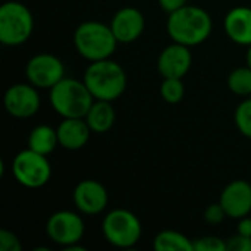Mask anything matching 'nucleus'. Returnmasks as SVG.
Here are the masks:
<instances>
[{"instance_id":"nucleus-1","label":"nucleus","mask_w":251,"mask_h":251,"mask_svg":"<svg viewBox=\"0 0 251 251\" xmlns=\"http://www.w3.org/2000/svg\"><path fill=\"white\" fill-rule=\"evenodd\" d=\"M213 28L210 15L197 6H188L169 13L168 32L175 43L193 47L207 40Z\"/></svg>"},{"instance_id":"nucleus-2","label":"nucleus","mask_w":251,"mask_h":251,"mask_svg":"<svg viewBox=\"0 0 251 251\" xmlns=\"http://www.w3.org/2000/svg\"><path fill=\"white\" fill-rule=\"evenodd\" d=\"M84 82L96 100L113 101L126 88V75L118 62L103 59L91 62L84 74Z\"/></svg>"},{"instance_id":"nucleus-3","label":"nucleus","mask_w":251,"mask_h":251,"mask_svg":"<svg viewBox=\"0 0 251 251\" xmlns=\"http://www.w3.org/2000/svg\"><path fill=\"white\" fill-rule=\"evenodd\" d=\"M94 100L85 82L74 78H63L50 88V103L63 119L85 118Z\"/></svg>"},{"instance_id":"nucleus-4","label":"nucleus","mask_w":251,"mask_h":251,"mask_svg":"<svg viewBox=\"0 0 251 251\" xmlns=\"http://www.w3.org/2000/svg\"><path fill=\"white\" fill-rule=\"evenodd\" d=\"M76 51L90 62L109 59L118 44V40L110 26L88 21L81 24L74 34Z\"/></svg>"},{"instance_id":"nucleus-5","label":"nucleus","mask_w":251,"mask_h":251,"mask_svg":"<svg viewBox=\"0 0 251 251\" xmlns=\"http://www.w3.org/2000/svg\"><path fill=\"white\" fill-rule=\"evenodd\" d=\"M34 19L29 9L19 1H7L0 7V41L19 46L32 34Z\"/></svg>"},{"instance_id":"nucleus-6","label":"nucleus","mask_w":251,"mask_h":251,"mask_svg":"<svg viewBox=\"0 0 251 251\" xmlns=\"http://www.w3.org/2000/svg\"><path fill=\"white\" fill-rule=\"evenodd\" d=\"M104 238L118 249H131L141 238V222L138 218L125 209H116L103 219Z\"/></svg>"},{"instance_id":"nucleus-7","label":"nucleus","mask_w":251,"mask_h":251,"mask_svg":"<svg viewBox=\"0 0 251 251\" xmlns=\"http://www.w3.org/2000/svg\"><path fill=\"white\" fill-rule=\"evenodd\" d=\"M12 172L21 185L26 188H41L50 181L51 166L47 156L26 149L19 151L13 159Z\"/></svg>"},{"instance_id":"nucleus-8","label":"nucleus","mask_w":251,"mask_h":251,"mask_svg":"<svg viewBox=\"0 0 251 251\" xmlns=\"http://www.w3.org/2000/svg\"><path fill=\"white\" fill-rule=\"evenodd\" d=\"M29 84L37 88H51L65 78V66L62 60L49 53H40L31 57L25 68Z\"/></svg>"},{"instance_id":"nucleus-9","label":"nucleus","mask_w":251,"mask_h":251,"mask_svg":"<svg viewBox=\"0 0 251 251\" xmlns=\"http://www.w3.org/2000/svg\"><path fill=\"white\" fill-rule=\"evenodd\" d=\"M84 222L81 216H78L74 212L60 210L53 213L46 225V231L49 238L62 246L63 249L79 243V240L84 235Z\"/></svg>"},{"instance_id":"nucleus-10","label":"nucleus","mask_w":251,"mask_h":251,"mask_svg":"<svg viewBox=\"0 0 251 251\" xmlns=\"http://www.w3.org/2000/svg\"><path fill=\"white\" fill-rule=\"evenodd\" d=\"M32 84H15L4 93V109L15 118H31L40 109V96Z\"/></svg>"},{"instance_id":"nucleus-11","label":"nucleus","mask_w":251,"mask_h":251,"mask_svg":"<svg viewBox=\"0 0 251 251\" xmlns=\"http://www.w3.org/2000/svg\"><path fill=\"white\" fill-rule=\"evenodd\" d=\"M109 201V196L103 184L94 179L81 181L74 191V203L79 212L85 215L101 213Z\"/></svg>"},{"instance_id":"nucleus-12","label":"nucleus","mask_w":251,"mask_h":251,"mask_svg":"<svg viewBox=\"0 0 251 251\" xmlns=\"http://www.w3.org/2000/svg\"><path fill=\"white\" fill-rule=\"evenodd\" d=\"M222 204L228 218L241 219L251 212V185L246 181H232L221 194Z\"/></svg>"},{"instance_id":"nucleus-13","label":"nucleus","mask_w":251,"mask_h":251,"mask_svg":"<svg viewBox=\"0 0 251 251\" xmlns=\"http://www.w3.org/2000/svg\"><path fill=\"white\" fill-rule=\"evenodd\" d=\"M191 62L193 57L190 47L174 43L160 53L157 68L163 78H182L190 71Z\"/></svg>"},{"instance_id":"nucleus-14","label":"nucleus","mask_w":251,"mask_h":251,"mask_svg":"<svg viewBox=\"0 0 251 251\" xmlns=\"http://www.w3.org/2000/svg\"><path fill=\"white\" fill-rule=\"evenodd\" d=\"M144 16L135 7H124L118 10L112 19L110 28L118 40V43H132L144 31Z\"/></svg>"},{"instance_id":"nucleus-15","label":"nucleus","mask_w":251,"mask_h":251,"mask_svg":"<svg viewBox=\"0 0 251 251\" xmlns=\"http://www.w3.org/2000/svg\"><path fill=\"white\" fill-rule=\"evenodd\" d=\"M56 131L60 147L66 150H79L88 143L91 128L84 118H65Z\"/></svg>"},{"instance_id":"nucleus-16","label":"nucleus","mask_w":251,"mask_h":251,"mask_svg":"<svg viewBox=\"0 0 251 251\" xmlns=\"http://www.w3.org/2000/svg\"><path fill=\"white\" fill-rule=\"evenodd\" d=\"M225 31L228 37L241 46L251 44V9L238 6L225 18Z\"/></svg>"},{"instance_id":"nucleus-17","label":"nucleus","mask_w":251,"mask_h":251,"mask_svg":"<svg viewBox=\"0 0 251 251\" xmlns=\"http://www.w3.org/2000/svg\"><path fill=\"white\" fill-rule=\"evenodd\" d=\"M84 119L87 121L91 131H94L97 134H103V132L109 131L113 126L115 119H116L112 101L94 100L93 106L90 107V110Z\"/></svg>"},{"instance_id":"nucleus-18","label":"nucleus","mask_w":251,"mask_h":251,"mask_svg":"<svg viewBox=\"0 0 251 251\" xmlns=\"http://www.w3.org/2000/svg\"><path fill=\"white\" fill-rule=\"evenodd\" d=\"M57 144H59L57 131L47 125L35 126L28 137V149L44 156L50 154Z\"/></svg>"},{"instance_id":"nucleus-19","label":"nucleus","mask_w":251,"mask_h":251,"mask_svg":"<svg viewBox=\"0 0 251 251\" xmlns=\"http://www.w3.org/2000/svg\"><path fill=\"white\" fill-rule=\"evenodd\" d=\"M153 246L157 251H194L193 241L176 231L159 232Z\"/></svg>"},{"instance_id":"nucleus-20","label":"nucleus","mask_w":251,"mask_h":251,"mask_svg":"<svg viewBox=\"0 0 251 251\" xmlns=\"http://www.w3.org/2000/svg\"><path fill=\"white\" fill-rule=\"evenodd\" d=\"M228 87L238 96H251V68H238L228 76Z\"/></svg>"},{"instance_id":"nucleus-21","label":"nucleus","mask_w":251,"mask_h":251,"mask_svg":"<svg viewBox=\"0 0 251 251\" xmlns=\"http://www.w3.org/2000/svg\"><path fill=\"white\" fill-rule=\"evenodd\" d=\"M185 93L182 78H163L160 85V96L166 103L176 104L182 100Z\"/></svg>"},{"instance_id":"nucleus-22","label":"nucleus","mask_w":251,"mask_h":251,"mask_svg":"<svg viewBox=\"0 0 251 251\" xmlns=\"http://www.w3.org/2000/svg\"><path fill=\"white\" fill-rule=\"evenodd\" d=\"M235 124L240 132L251 138V99L244 100L235 110Z\"/></svg>"},{"instance_id":"nucleus-23","label":"nucleus","mask_w":251,"mask_h":251,"mask_svg":"<svg viewBox=\"0 0 251 251\" xmlns=\"http://www.w3.org/2000/svg\"><path fill=\"white\" fill-rule=\"evenodd\" d=\"M194 251H226V241L221 240L219 237H203L193 241Z\"/></svg>"},{"instance_id":"nucleus-24","label":"nucleus","mask_w":251,"mask_h":251,"mask_svg":"<svg viewBox=\"0 0 251 251\" xmlns=\"http://www.w3.org/2000/svg\"><path fill=\"white\" fill-rule=\"evenodd\" d=\"M21 243L15 234L7 229L0 231V251H21Z\"/></svg>"},{"instance_id":"nucleus-25","label":"nucleus","mask_w":251,"mask_h":251,"mask_svg":"<svg viewBox=\"0 0 251 251\" xmlns=\"http://www.w3.org/2000/svg\"><path fill=\"white\" fill-rule=\"evenodd\" d=\"M225 218H226V213H225V210H224V207H222L221 203L210 204V206L206 209V212H204V219H206V222L210 224V225H218V224H221Z\"/></svg>"},{"instance_id":"nucleus-26","label":"nucleus","mask_w":251,"mask_h":251,"mask_svg":"<svg viewBox=\"0 0 251 251\" xmlns=\"http://www.w3.org/2000/svg\"><path fill=\"white\" fill-rule=\"evenodd\" d=\"M226 251H251V237L238 234L229 238L226 241Z\"/></svg>"},{"instance_id":"nucleus-27","label":"nucleus","mask_w":251,"mask_h":251,"mask_svg":"<svg viewBox=\"0 0 251 251\" xmlns=\"http://www.w3.org/2000/svg\"><path fill=\"white\" fill-rule=\"evenodd\" d=\"M159 4L165 12L172 13V12L184 7L187 4V0H159Z\"/></svg>"},{"instance_id":"nucleus-28","label":"nucleus","mask_w":251,"mask_h":251,"mask_svg":"<svg viewBox=\"0 0 251 251\" xmlns=\"http://www.w3.org/2000/svg\"><path fill=\"white\" fill-rule=\"evenodd\" d=\"M238 234L244 235V237H251V219L244 216L241 218L240 224H238Z\"/></svg>"},{"instance_id":"nucleus-29","label":"nucleus","mask_w":251,"mask_h":251,"mask_svg":"<svg viewBox=\"0 0 251 251\" xmlns=\"http://www.w3.org/2000/svg\"><path fill=\"white\" fill-rule=\"evenodd\" d=\"M247 63H249V66L251 68V44L249 46V51H247Z\"/></svg>"}]
</instances>
